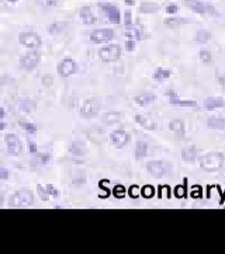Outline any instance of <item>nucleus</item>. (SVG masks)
<instances>
[{
  "instance_id": "obj_14",
  "label": "nucleus",
  "mask_w": 225,
  "mask_h": 254,
  "mask_svg": "<svg viewBox=\"0 0 225 254\" xmlns=\"http://www.w3.org/2000/svg\"><path fill=\"white\" fill-rule=\"evenodd\" d=\"M134 121L138 124V125H141L142 128L148 129V131H155V129L158 128L156 123H155L150 117H148V115L137 114L134 117Z\"/></svg>"
},
{
  "instance_id": "obj_43",
  "label": "nucleus",
  "mask_w": 225,
  "mask_h": 254,
  "mask_svg": "<svg viewBox=\"0 0 225 254\" xmlns=\"http://www.w3.org/2000/svg\"><path fill=\"white\" fill-rule=\"evenodd\" d=\"M28 152L31 155H37L38 153V148H37V143L33 140H28Z\"/></svg>"
},
{
  "instance_id": "obj_32",
  "label": "nucleus",
  "mask_w": 225,
  "mask_h": 254,
  "mask_svg": "<svg viewBox=\"0 0 225 254\" xmlns=\"http://www.w3.org/2000/svg\"><path fill=\"white\" fill-rule=\"evenodd\" d=\"M125 35L130 38V40H137V41H140L142 40V33L140 30H137V28H127V31H125Z\"/></svg>"
},
{
  "instance_id": "obj_20",
  "label": "nucleus",
  "mask_w": 225,
  "mask_h": 254,
  "mask_svg": "<svg viewBox=\"0 0 225 254\" xmlns=\"http://www.w3.org/2000/svg\"><path fill=\"white\" fill-rule=\"evenodd\" d=\"M197 155H199V150L196 146H189V148H184L182 150V159L184 162H189V163L194 162L197 159Z\"/></svg>"
},
{
  "instance_id": "obj_40",
  "label": "nucleus",
  "mask_w": 225,
  "mask_h": 254,
  "mask_svg": "<svg viewBox=\"0 0 225 254\" xmlns=\"http://www.w3.org/2000/svg\"><path fill=\"white\" fill-rule=\"evenodd\" d=\"M200 59L203 62H206V64H210L211 61H213V55H211V52L207 50H201L200 51Z\"/></svg>"
},
{
  "instance_id": "obj_48",
  "label": "nucleus",
  "mask_w": 225,
  "mask_h": 254,
  "mask_svg": "<svg viewBox=\"0 0 225 254\" xmlns=\"http://www.w3.org/2000/svg\"><path fill=\"white\" fill-rule=\"evenodd\" d=\"M134 48H135V40H128V41L125 42V50L133 52Z\"/></svg>"
},
{
  "instance_id": "obj_38",
  "label": "nucleus",
  "mask_w": 225,
  "mask_h": 254,
  "mask_svg": "<svg viewBox=\"0 0 225 254\" xmlns=\"http://www.w3.org/2000/svg\"><path fill=\"white\" fill-rule=\"evenodd\" d=\"M128 195L133 198V199H137V198L141 195V189L138 186H131L128 189Z\"/></svg>"
},
{
  "instance_id": "obj_30",
  "label": "nucleus",
  "mask_w": 225,
  "mask_h": 254,
  "mask_svg": "<svg viewBox=\"0 0 225 254\" xmlns=\"http://www.w3.org/2000/svg\"><path fill=\"white\" fill-rule=\"evenodd\" d=\"M50 160H51L50 153H37L35 159H34V163L37 164V166H45V164H48Z\"/></svg>"
},
{
  "instance_id": "obj_53",
  "label": "nucleus",
  "mask_w": 225,
  "mask_h": 254,
  "mask_svg": "<svg viewBox=\"0 0 225 254\" xmlns=\"http://www.w3.org/2000/svg\"><path fill=\"white\" fill-rule=\"evenodd\" d=\"M7 1H8V3H16L17 0H7Z\"/></svg>"
},
{
  "instance_id": "obj_19",
  "label": "nucleus",
  "mask_w": 225,
  "mask_h": 254,
  "mask_svg": "<svg viewBox=\"0 0 225 254\" xmlns=\"http://www.w3.org/2000/svg\"><path fill=\"white\" fill-rule=\"evenodd\" d=\"M69 153L74 156H77V157L83 156L84 153H86V148H84L83 142H82V140H75V142H72L71 146H69Z\"/></svg>"
},
{
  "instance_id": "obj_45",
  "label": "nucleus",
  "mask_w": 225,
  "mask_h": 254,
  "mask_svg": "<svg viewBox=\"0 0 225 254\" xmlns=\"http://www.w3.org/2000/svg\"><path fill=\"white\" fill-rule=\"evenodd\" d=\"M177 11H179V7H177V4H175V3L167 4L166 6V13H169V14H176Z\"/></svg>"
},
{
  "instance_id": "obj_1",
  "label": "nucleus",
  "mask_w": 225,
  "mask_h": 254,
  "mask_svg": "<svg viewBox=\"0 0 225 254\" xmlns=\"http://www.w3.org/2000/svg\"><path fill=\"white\" fill-rule=\"evenodd\" d=\"M225 164V155L221 152H211L200 159V167L204 172H218Z\"/></svg>"
},
{
  "instance_id": "obj_36",
  "label": "nucleus",
  "mask_w": 225,
  "mask_h": 254,
  "mask_svg": "<svg viewBox=\"0 0 225 254\" xmlns=\"http://www.w3.org/2000/svg\"><path fill=\"white\" fill-rule=\"evenodd\" d=\"M127 192H128V191H127L123 186H120V184L113 189V195H114L116 198H124Z\"/></svg>"
},
{
  "instance_id": "obj_10",
  "label": "nucleus",
  "mask_w": 225,
  "mask_h": 254,
  "mask_svg": "<svg viewBox=\"0 0 225 254\" xmlns=\"http://www.w3.org/2000/svg\"><path fill=\"white\" fill-rule=\"evenodd\" d=\"M110 142L117 149L125 148L128 145V142H130V135L124 129H116V131L111 132V135H110Z\"/></svg>"
},
{
  "instance_id": "obj_17",
  "label": "nucleus",
  "mask_w": 225,
  "mask_h": 254,
  "mask_svg": "<svg viewBox=\"0 0 225 254\" xmlns=\"http://www.w3.org/2000/svg\"><path fill=\"white\" fill-rule=\"evenodd\" d=\"M155 100H156V94L150 93V91H144V93H140L134 97V101L138 106H148V104H152Z\"/></svg>"
},
{
  "instance_id": "obj_31",
  "label": "nucleus",
  "mask_w": 225,
  "mask_h": 254,
  "mask_svg": "<svg viewBox=\"0 0 225 254\" xmlns=\"http://www.w3.org/2000/svg\"><path fill=\"white\" fill-rule=\"evenodd\" d=\"M68 25V23L65 21H57V23H52V24L48 27V33L50 34H58L61 33L65 27Z\"/></svg>"
},
{
  "instance_id": "obj_42",
  "label": "nucleus",
  "mask_w": 225,
  "mask_h": 254,
  "mask_svg": "<svg viewBox=\"0 0 225 254\" xmlns=\"http://www.w3.org/2000/svg\"><path fill=\"white\" fill-rule=\"evenodd\" d=\"M45 187H47V190H48V192H50L51 197H55V198H58V197H59L58 190L55 189V187H54L52 184H47Z\"/></svg>"
},
{
  "instance_id": "obj_46",
  "label": "nucleus",
  "mask_w": 225,
  "mask_h": 254,
  "mask_svg": "<svg viewBox=\"0 0 225 254\" xmlns=\"http://www.w3.org/2000/svg\"><path fill=\"white\" fill-rule=\"evenodd\" d=\"M201 195H203V192H201V189L200 187H193V191H192V197L193 198H201Z\"/></svg>"
},
{
  "instance_id": "obj_44",
  "label": "nucleus",
  "mask_w": 225,
  "mask_h": 254,
  "mask_svg": "<svg viewBox=\"0 0 225 254\" xmlns=\"http://www.w3.org/2000/svg\"><path fill=\"white\" fill-rule=\"evenodd\" d=\"M42 6L45 7H55L58 4V0H40Z\"/></svg>"
},
{
  "instance_id": "obj_33",
  "label": "nucleus",
  "mask_w": 225,
  "mask_h": 254,
  "mask_svg": "<svg viewBox=\"0 0 225 254\" xmlns=\"http://www.w3.org/2000/svg\"><path fill=\"white\" fill-rule=\"evenodd\" d=\"M173 192H175L176 198H184V197H186V195H187V194H186V192H187V179H184L183 186H177Z\"/></svg>"
},
{
  "instance_id": "obj_8",
  "label": "nucleus",
  "mask_w": 225,
  "mask_h": 254,
  "mask_svg": "<svg viewBox=\"0 0 225 254\" xmlns=\"http://www.w3.org/2000/svg\"><path fill=\"white\" fill-rule=\"evenodd\" d=\"M4 142L7 146V152L11 156H20L23 153V143L16 133H7L4 138Z\"/></svg>"
},
{
  "instance_id": "obj_23",
  "label": "nucleus",
  "mask_w": 225,
  "mask_h": 254,
  "mask_svg": "<svg viewBox=\"0 0 225 254\" xmlns=\"http://www.w3.org/2000/svg\"><path fill=\"white\" fill-rule=\"evenodd\" d=\"M159 4L156 3H152V1H145V3H142L141 6H140V13L142 14H152V13H156L159 10Z\"/></svg>"
},
{
  "instance_id": "obj_12",
  "label": "nucleus",
  "mask_w": 225,
  "mask_h": 254,
  "mask_svg": "<svg viewBox=\"0 0 225 254\" xmlns=\"http://www.w3.org/2000/svg\"><path fill=\"white\" fill-rule=\"evenodd\" d=\"M40 64V55L37 52H28L20 59V65L25 70H33Z\"/></svg>"
},
{
  "instance_id": "obj_15",
  "label": "nucleus",
  "mask_w": 225,
  "mask_h": 254,
  "mask_svg": "<svg viewBox=\"0 0 225 254\" xmlns=\"http://www.w3.org/2000/svg\"><path fill=\"white\" fill-rule=\"evenodd\" d=\"M184 4L197 14H201V16L207 14V4L209 3H204L201 0H184Z\"/></svg>"
},
{
  "instance_id": "obj_27",
  "label": "nucleus",
  "mask_w": 225,
  "mask_h": 254,
  "mask_svg": "<svg viewBox=\"0 0 225 254\" xmlns=\"http://www.w3.org/2000/svg\"><path fill=\"white\" fill-rule=\"evenodd\" d=\"M211 38H213V35L207 30H199L196 33V37H194L196 42H199V44H207Z\"/></svg>"
},
{
  "instance_id": "obj_18",
  "label": "nucleus",
  "mask_w": 225,
  "mask_h": 254,
  "mask_svg": "<svg viewBox=\"0 0 225 254\" xmlns=\"http://www.w3.org/2000/svg\"><path fill=\"white\" fill-rule=\"evenodd\" d=\"M225 107V100L220 99V97H209L204 100V108L207 111H214L217 108H223Z\"/></svg>"
},
{
  "instance_id": "obj_50",
  "label": "nucleus",
  "mask_w": 225,
  "mask_h": 254,
  "mask_svg": "<svg viewBox=\"0 0 225 254\" xmlns=\"http://www.w3.org/2000/svg\"><path fill=\"white\" fill-rule=\"evenodd\" d=\"M4 117H6V110L1 107V108H0V118H1V120H4Z\"/></svg>"
},
{
  "instance_id": "obj_5",
  "label": "nucleus",
  "mask_w": 225,
  "mask_h": 254,
  "mask_svg": "<svg viewBox=\"0 0 225 254\" xmlns=\"http://www.w3.org/2000/svg\"><path fill=\"white\" fill-rule=\"evenodd\" d=\"M77 69H79V66H77V64L72 58H65V59H62L58 64L57 72H58L61 77L67 79L69 76L77 73Z\"/></svg>"
},
{
  "instance_id": "obj_37",
  "label": "nucleus",
  "mask_w": 225,
  "mask_h": 254,
  "mask_svg": "<svg viewBox=\"0 0 225 254\" xmlns=\"http://www.w3.org/2000/svg\"><path fill=\"white\" fill-rule=\"evenodd\" d=\"M107 184H109V180H101L100 183H99V187H100V189L103 190V192H104V194L99 195L100 198H107L110 194H111V191L107 189Z\"/></svg>"
},
{
  "instance_id": "obj_52",
  "label": "nucleus",
  "mask_w": 225,
  "mask_h": 254,
  "mask_svg": "<svg viewBox=\"0 0 225 254\" xmlns=\"http://www.w3.org/2000/svg\"><path fill=\"white\" fill-rule=\"evenodd\" d=\"M6 127H7V125H6V123H4V121H3V120H1V124H0V129H1V131H3V129H4V128H6Z\"/></svg>"
},
{
  "instance_id": "obj_39",
  "label": "nucleus",
  "mask_w": 225,
  "mask_h": 254,
  "mask_svg": "<svg viewBox=\"0 0 225 254\" xmlns=\"http://www.w3.org/2000/svg\"><path fill=\"white\" fill-rule=\"evenodd\" d=\"M37 191H38V194H40V198H41L42 201H48V198H50V192H48L47 187L44 189L41 184H38V186H37Z\"/></svg>"
},
{
  "instance_id": "obj_6",
  "label": "nucleus",
  "mask_w": 225,
  "mask_h": 254,
  "mask_svg": "<svg viewBox=\"0 0 225 254\" xmlns=\"http://www.w3.org/2000/svg\"><path fill=\"white\" fill-rule=\"evenodd\" d=\"M114 37H116L114 30H111V28H97V30H93L90 33V41L93 44H106V42L111 41Z\"/></svg>"
},
{
  "instance_id": "obj_11",
  "label": "nucleus",
  "mask_w": 225,
  "mask_h": 254,
  "mask_svg": "<svg viewBox=\"0 0 225 254\" xmlns=\"http://www.w3.org/2000/svg\"><path fill=\"white\" fill-rule=\"evenodd\" d=\"M100 8L106 13V16L109 18L111 23L114 24H118L121 21V13L117 6L111 4V3H100Z\"/></svg>"
},
{
  "instance_id": "obj_34",
  "label": "nucleus",
  "mask_w": 225,
  "mask_h": 254,
  "mask_svg": "<svg viewBox=\"0 0 225 254\" xmlns=\"http://www.w3.org/2000/svg\"><path fill=\"white\" fill-rule=\"evenodd\" d=\"M20 127H21V128H23V129H24V131L27 132L28 135H33V136L34 135H37V127H35L34 124L21 121V123H20Z\"/></svg>"
},
{
  "instance_id": "obj_29",
  "label": "nucleus",
  "mask_w": 225,
  "mask_h": 254,
  "mask_svg": "<svg viewBox=\"0 0 225 254\" xmlns=\"http://www.w3.org/2000/svg\"><path fill=\"white\" fill-rule=\"evenodd\" d=\"M121 120V114L120 113H106L103 115V121L106 124H116Z\"/></svg>"
},
{
  "instance_id": "obj_25",
  "label": "nucleus",
  "mask_w": 225,
  "mask_h": 254,
  "mask_svg": "<svg viewBox=\"0 0 225 254\" xmlns=\"http://www.w3.org/2000/svg\"><path fill=\"white\" fill-rule=\"evenodd\" d=\"M134 155H135V159H144L145 156L148 155V145L145 143V142H138L137 143V146H135V152H134Z\"/></svg>"
},
{
  "instance_id": "obj_35",
  "label": "nucleus",
  "mask_w": 225,
  "mask_h": 254,
  "mask_svg": "<svg viewBox=\"0 0 225 254\" xmlns=\"http://www.w3.org/2000/svg\"><path fill=\"white\" fill-rule=\"evenodd\" d=\"M141 195L144 198H147V199H150V198L155 195V189L152 186H145V187L141 189Z\"/></svg>"
},
{
  "instance_id": "obj_47",
  "label": "nucleus",
  "mask_w": 225,
  "mask_h": 254,
  "mask_svg": "<svg viewBox=\"0 0 225 254\" xmlns=\"http://www.w3.org/2000/svg\"><path fill=\"white\" fill-rule=\"evenodd\" d=\"M8 177H10V173H8L7 169H4V167H3V169L0 170V180L1 181L7 180Z\"/></svg>"
},
{
  "instance_id": "obj_24",
  "label": "nucleus",
  "mask_w": 225,
  "mask_h": 254,
  "mask_svg": "<svg viewBox=\"0 0 225 254\" xmlns=\"http://www.w3.org/2000/svg\"><path fill=\"white\" fill-rule=\"evenodd\" d=\"M18 108L24 113H31L37 108V104L35 101L31 99H21L20 100V104H18Z\"/></svg>"
},
{
  "instance_id": "obj_51",
  "label": "nucleus",
  "mask_w": 225,
  "mask_h": 254,
  "mask_svg": "<svg viewBox=\"0 0 225 254\" xmlns=\"http://www.w3.org/2000/svg\"><path fill=\"white\" fill-rule=\"evenodd\" d=\"M134 3H135V0H125V4H128V6H134Z\"/></svg>"
},
{
  "instance_id": "obj_49",
  "label": "nucleus",
  "mask_w": 225,
  "mask_h": 254,
  "mask_svg": "<svg viewBox=\"0 0 225 254\" xmlns=\"http://www.w3.org/2000/svg\"><path fill=\"white\" fill-rule=\"evenodd\" d=\"M42 84H44V86H51V84H52V76H51V74H45V76L42 77Z\"/></svg>"
},
{
  "instance_id": "obj_41",
  "label": "nucleus",
  "mask_w": 225,
  "mask_h": 254,
  "mask_svg": "<svg viewBox=\"0 0 225 254\" xmlns=\"http://www.w3.org/2000/svg\"><path fill=\"white\" fill-rule=\"evenodd\" d=\"M124 24L125 28H131L133 27V16H131L130 10H125L124 11Z\"/></svg>"
},
{
  "instance_id": "obj_26",
  "label": "nucleus",
  "mask_w": 225,
  "mask_h": 254,
  "mask_svg": "<svg viewBox=\"0 0 225 254\" xmlns=\"http://www.w3.org/2000/svg\"><path fill=\"white\" fill-rule=\"evenodd\" d=\"M170 69H165V67H158L156 70H155V73H153V79L155 80H158V82H163V80H166L167 77H170Z\"/></svg>"
},
{
  "instance_id": "obj_28",
  "label": "nucleus",
  "mask_w": 225,
  "mask_h": 254,
  "mask_svg": "<svg viewBox=\"0 0 225 254\" xmlns=\"http://www.w3.org/2000/svg\"><path fill=\"white\" fill-rule=\"evenodd\" d=\"M165 25L166 27H169V28H175V27H179V25H182L183 23H186V20L184 18H182V17H169V18H166L165 21Z\"/></svg>"
},
{
  "instance_id": "obj_21",
  "label": "nucleus",
  "mask_w": 225,
  "mask_h": 254,
  "mask_svg": "<svg viewBox=\"0 0 225 254\" xmlns=\"http://www.w3.org/2000/svg\"><path fill=\"white\" fill-rule=\"evenodd\" d=\"M169 129L172 132H175L177 136H182V138L186 135L184 123L182 120H173V121H170V124H169Z\"/></svg>"
},
{
  "instance_id": "obj_22",
  "label": "nucleus",
  "mask_w": 225,
  "mask_h": 254,
  "mask_svg": "<svg viewBox=\"0 0 225 254\" xmlns=\"http://www.w3.org/2000/svg\"><path fill=\"white\" fill-rule=\"evenodd\" d=\"M207 127L210 129H225V118L221 117H210L207 120Z\"/></svg>"
},
{
  "instance_id": "obj_7",
  "label": "nucleus",
  "mask_w": 225,
  "mask_h": 254,
  "mask_svg": "<svg viewBox=\"0 0 225 254\" xmlns=\"http://www.w3.org/2000/svg\"><path fill=\"white\" fill-rule=\"evenodd\" d=\"M100 103L96 99H87L82 103V106L79 108V113L84 118L96 117V115L99 114V111H100Z\"/></svg>"
},
{
  "instance_id": "obj_9",
  "label": "nucleus",
  "mask_w": 225,
  "mask_h": 254,
  "mask_svg": "<svg viewBox=\"0 0 225 254\" xmlns=\"http://www.w3.org/2000/svg\"><path fill=\"white\" fill-rule=\"evenodd\" d=\"M18 42L21 45H24L25 48L34 50V48H38L41 45V38L38 34L35 33H21L18 35Z\"/></svg>"
},
{
  "instance_id": "obj_16",
  "label": "nucleus",
  "mask_w": 225,
  "mask_h": 254,
  "mask_svg": "<svg viewBox=\"0 0 225 254\" xmlns=\"http://www.w3.org/2000/svg\"><path fill=\"white\" fill-rule=\"evenodd\" d=\"M79 16H80V18H82V21H83L84 24L87 25L96 24V21H97V17L93 13L92 7H89V6L80 7V10H79Z\"/></svg>"
},
{
  "instance_id": "obj_4",
  "label": "nucleus",
  "mask_w": 225,
  "mask_h": 254,
  "mask_svg": "<svg viewBox=\"0 0 225 254\" xmlns=\"http://www.w3.org/2000/svg\"><path fill=\"white\" fill-rule=\"evenodd\" d=\"M121 57V47L118 44H111L99 50V58L103 62H116Z\"/></svg>"
},
{
  "instance_id": "obj_3",
  "label": "nucleus",
  "mask_w": 225,
  "mask_h": 254,
  "mask_svg": "<svg viewBox=\"0 0 225 254\" xmlns=\"http://www.w3.org/2000/svg\"><path fill=\"white\" fill-rule=\"evenodd\" d=\"M147 170L150 176H153L156 179H162L170 173L172 164L169 162H163V160H152V162L147 163Z\"/></svg>"
},
{
  "instance_id": "obj_13",
  "label": "nucleus",
  "mask_w": 225,
  "mask_h": 254,
  "mask_svg": "<svg viewBox=\"0 0 225 254\" xmlns=\"http://www.w3.org/2000/svg\"><path fill=\"white\" fill-rule=\"evenodd\" d=\"M166 97H169V103L172 106H177V107H197V103L193 101V100H180L177 93L175 90H167Z\"/></svg>"
},
{
  "instance_id": "obj_2",
  "label": "nucleus",
  "mask_w": 225,
  "mask_h": 254,
  "mask_svg": "<svg viewBox=\"0 0 225 254\" xmlns=\"http://www.w3.org/2000/svg\"><path fill=\"white\" fill-rule=\"evenodd\" d=\"M34 202V195L31 191L28 190H21L14 192L11 197L8 198V205L13 208H25V206H31Z\"/></svg>"
}]
</instances>
